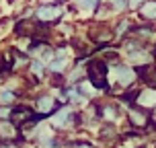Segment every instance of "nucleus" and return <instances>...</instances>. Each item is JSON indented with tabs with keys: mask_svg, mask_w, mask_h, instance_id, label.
Here are the masks:
<instances>
[]
</instances>
